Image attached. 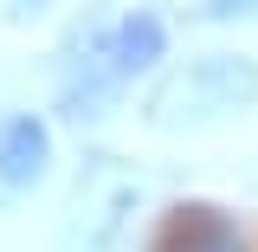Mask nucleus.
I'll return each mask as SVG.
<instances>
[{
	"instance_id": "1",
	"label": "nucleus",
	"mask_w": 258,
	"mask_h": 252,
	"mask_svg": "<svg viewBox=\"0 0 258 252\" xmlns=\"http://www.w3.org/2000/svg\"><path fill=\"white\" fill-rule=\"evenodd\" d=\"M258 104V59L245 52H200V59L174 65L149 97V123L155 129H194L220 123L232 110Z\"/></svg>"
},
{
	"instance_id": "2",
	"label": "nucleus",
	"mask_w": 258,
	"mask_h": 252,
	"mask_svg": "<svg viewBox=\"0 0 258 252\" xmlns=\"http://www.w3.org/2000/svg\"><path fill=\"white\" fill-rule=\"evenodd\" d=\"M136 207H142V181L129 175L123 162L103 156L78 181V207H71V226H64V252H116L129 220H136Z\"/></svg>"
},
{
	"instance_id": "3",
	"label": "nucleus",
	"mask_w": 258,
	"mask_h": 252,
	"mask_svg": "<svg viewBox=\"0 0 258 252\" xmlns=\"http://www.w3.org/2000/svg\"><path fill=\"white\" fill-rule=\"evenodd\" d=\"M97 45H103L110 78H116V84H129L136 71H149V65L168 52V26H161V13H149V7H129V13L103 32Z\"/></svg>"
},
{
	"instance_id": "4",
	"label": "nucleus",
	"mask_w": 258,
	"mask_h": 252,
	"mask_svg": "<svg viewBox=\"0 0 258 252\" xmlns=\"http://www.w3.org/2000/svg\"><path fill=\"white\" fill-rule=\"evenodd\" d=\"M52 168V129L32 110H7L0 117V188H32Z\"/></svg>"
},
{
	"instance_id": "5",
	"label": "nucleus",
	"mask_w": 258,
	"mask_h": 252,
	"mask_svg": "<svg viewBox=\"0 0 258 252\" xmlns=\"http://www.w3.org/2000/svg\"><path fill=\"white\" fill-rule=\"evenodd\" d=\"M149 252H245V233L220 207H174Z\"/></svg>"
},
{
	"instance_id": "6",
	"label": "nucleus",
	"mask_w": 258,
	"mask_h": 252,
	"mask_svg": "<svg viewBox=\"0 0 258 252\" xmlns=\"http://www.w3.org/2000/svg\"><path fill=\"white\" fill-rule=\"evenodd\" d=\"M200 13L207 20H239V13H258V0H207Z\"/></svg>"
},
{
	"instance_id": "7",
	"label": "nucleus",
	"mask_w": 258,
	"mask_h": 252,
	"mask_svg": "<svg viewBox=\"0 0 258 252\" xmlns=\"http://www.w3.org/2000/svg\"><path fill=\"white\" fill-rule=\"evenodd\" d=\"M20 7H45V0H20Z\"/></svg>"
}]
</instances>
